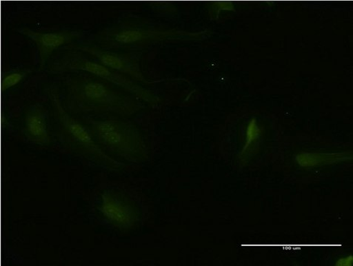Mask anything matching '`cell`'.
Here are the masks:
<instances>
[{
	"label": "cell",
	"mask_w": 353,
	"mask_h": 266,
	"mask_svg": "<svg viewBox=\"0 0 353 266\" xmlns=\"http://www.w3.org/2000/svg\"><path fill=\"white\" fill-rule=\"evenodd\" d=\"M17 32L32 41L37 48L39 59V69L43 70L52 59L56 50L80 42L87 38L88 32L83 30H60L54 32H37L33 29L22 27Z\"/></svg>",
	"instance_id": "obj_8"
},
{
	"label": "cell",
	"mask_w": 353,
	"mask_h": 266,
	"mask_svg": "<svg viewBox=\"0 0 353 266\" xmlns=\"http://www.w3.org/2000/svg\"><path fill=\"white\" fill-rule=\"evenodd\" d=\"M47 72L62 75L72 72H86L103 79L108 83L132 94L153 108L163 104L161 97L153 90L143 86L138 81L117 72L90 55L74 48L65 47L47 65Z\"/></svg>",
	"instance_id": "obj_5"
},
{
	"label": "cell",
	"mask_w": 353,
	"mask_h": 266,
	"mask_svg": "<svg viewBox=\"0 0 353 266\" xmlns=\"http://www.w3.org/2000/svg\"><path fill=\"white\" fill-rule=\"evenodd\" d=\"M353 257L352 255L347 256L345 258H341L338 260L336 265L339 266H350L352 265Z\"/></svg>",
	"instance_id": "obj_15"
},
{
	"label": "cell",
	"mask_w": 353,
	"mask_h": 266,
	"mask_svg": "<svg viewBox=\"0 0 353 266\" xmlns=\"http://www.w3.org/2000/svg\"><path fill=\"white\" fill-rule=\"evenodd\" d=\"M60 93L66 110L74 116L113 114L129 117L146 108L143 101L108 81L86 72L62 78Z\"/></svg>",
	"instance_id": "obj_1"
},
{
	"label": "cell",
	"mask_w": 353,
	"mask_h": 266,
	"mask_svg": "<svg viewBox=\"0 0 353 266\" xmlns=\"http://www.w3.org/2000/svg\"><path fill=\"white\" fill-rule=\"evenodd\" d=\"M52 112L54 144L70 156L90 167L108 172H123L125 163L110 156L93 139L78 117L70 114L63 105L59 88L48 85L45 89Z\"/></svg>",
	"instance_id": "obj_3"
},
{
	"label": "cell",
	"mask_w": 353,
	"mask_h": 266,
	"mask_svg": "<svg viewBox=\"0 0 353 266\" xmlns=\"http://www.w3.org/2000/svg\"><path fill=\"white\" fill-rule=\"evenodd\" d=\"M96 209L110 226L123 231L137 227L143 216L137 202L115 189H106L99 194Z\"/></svg>",
	"instance_id": "obj_7"
},
{
	"label": "cell",
	"mask_w": 353,
	"mask_h": 266,
	"mask_svg": "<svg viewBox=\"0 0 353 266\" xmlns=\"http://www.w3.org/2000/svg\"><path fill=\"white\" fill-rule=\"evenodd\" d=\"M97 145L108 155L130 165H140L150 158L148 142L136 125L122 116H77Z\"/></svg>",
	"instance_id": "obj_4"
},
{
	"label": "cell",
	"mask_w": 353,
	"mask_h": 266,
	"mask_svg": "<svg viewBox=\"0 0 353 266\" xmlns=\"http://www.w3.org/2000/svg\"><path fill=\"white\" fill-rule=\"evenodd\" d=\"M22 129L25 139L33 145L48 148L54 144L52 112L39 102L26 108Z\"/></svg>",
	"instance_id": "obj_9"
},
{
	"label": "cell",
	"mask_w": 353,
	"mask_h": 266,
	"mask_svg": "<svg viewBox=\"0 0 353 266\" xmlns=\"http://www.w3.org/2000/svg\"><path fill=\"white\" fill-rule=\"evenodd\" d=\"M74 48L92 57L101 64L124 74L139 83L151 85L161 83L163 80L150 81L141 68V59L144 54L143 51H119L104 48L94 43L88 39L66 46Z\"/></svg>",
	"instance_id": "obj_6"
},
{
	"label": "cell",
	"mask_w": 353,
	"mask_h": 266,
	"mask_svg": "<svg viewBox=\"0 0 353 266\" xmlns=\"http://www.w3.org/2000/svg\"><path fill=\"white\" fill-rule=\"evenodd\" d=\"M352 159L349 152H301L296 156L298 165L302 167H312L332 165Z\"/></svg>",
	"instance_id": "obj_10"
},
{
	"label": "cell",
	"mask_w": 353,
	"mask_h": 266,
	"mask_svg": "<svg viewBox=\"0 0 353 266\" xmlns=\"http://www.w3.org/2000/svg\"><path fill=\"white\" fill-rule=\"evenodd\" d=\"M245 134V144L240 152L241 157L247 154L251 147L256 144L260 137L261 129L258 125L256 119L253 118L250 121Z\"/></svg>",
	"instance_id": "obj_12"
},
{
	"label": "cell",
	"mask_w": 353,
	"mask_h": 266,
	"mask_svg": "<svg viewBox=\"0 0 353 266\" xmlns=\"http://www.w3.org/2000/svg\"><path fill=\"white\" fill-rule=\"evenodd\" d=\"M34 72L32 68H16L6 71L3 76L2 90L6 92L17 86Z\"/></svg>",
	"instance_id": "obj_11"
},
{
	"label": "cell",
	"mask_w": 353,
	"mask_h": 266,
	"mask_svg": "<svg viewBox=\"0 0 353 266\" xmlns=\"http://www.w3.org/2000/svg\"><path fill=\"white\" fill-rule=\"evenodd\" d=\"M148 5L156 14L161 17L171 19L177 14V7L172 2L154 1L149 2Z\"/></svg>",
	"instance_id": "obj_13"
},
{
	"label": "cell",
	"mask_w": 353,
	"mask_h": 266,
	"mask_svg": "<svg viewBox=\"0 0 353 266\" xmlns=\"http://www.w3.org/2000/svg\"><path fill=\"white\" fill-rule=\"evenodd\" d=\"M234 12L235 7L233 3L229 1L213 2L209 8V14L212 19H218L221 12Z\"/></svg>",
	"instance_id": "obj_14"
},
{
	"label": "cell",
	"mask_w": 353,
	"mask_h": 266,
	"mask_svg": "<svg viewBox=\"0 0 353 266\" xmlns=\"http://www.w3.org/2000/svg\"><path fill=\"white\" fill-rule=\"evenodd\" d=\"M208 30L189 32L135 14H123L116 21L99 30L92 42L109 50L143 51L172 43L199 41L208 38Z\"/></svg>",
	"instance_id": "obj_2"
}]
</instances>
